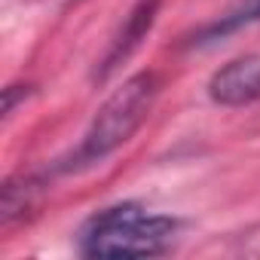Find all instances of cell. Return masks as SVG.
Returning <instances> with one entry per match:
<instances>
[{
    "mask_svg": "<svg viewBox=\"0 0 260 260\" xmlns=\"http://www.w3.org/2000/svg\"><path fill=\"white\" fill-rule=\"evenodd\" d=\"M156 92H159V83H156L153 71L132 74L119 89H113V95L92 116L77 150L68 156L64 172H77V169H89L95 162H104L110 153H116L122 144L132 141V135L144 125V119L153 110Z\"/></svg>",
    "mask_w": 260,
    "mask_h": 260,
    "instance_id": "cell-1",
    "label": "cell"
},
{
    "mask_svg": "<svg viewBox=\"0 0 260 260\" xmlns=\"http://www.w3.org/2000/svg\"><path fill=\"white\" fill-rule=\"evenodd\" d=\"M178 230V217L150 214L135 202H122L86 220L80 251L86 257H156L172 248Z\"/></svg>",
    "mask_w": 260,
    "mask_h": 260,
    "instance_id": "cell-2",
    "label": "cell"
},
{
    "mask_svg": "<svg viewBox=\"0 0 260 260\" xmlns=\"http://www.w3.org/2000/svg\"><path fill=\"white\" fill-rule=\"evenodd\" d=\"M208 98L220 107H245L260 101V55H239L208 80Z\"/></svg>",
    "mask_w": 260,
    "mask_h": 260,
    "instance_id": "cell-3",
    "label": "cell"
},
{
    "mask_svg": "<svg viewBox=\"0 0 260 260\" xmlns=\"http://www.w3.org/2000/svg\"><path fill=\"white\" fill-rule=\"evenodd\" d=\"M159 4H162V0H138V4L128 10L125 22L119 25L116 37L110 40L107 55L101 58V68L95 71V80H107L128 55H132V52L147 40V34H150V28H153V22H156Z\"/></svg>",
    "mask_w": 260,
    "mask_h": 260,
    "instance_id": "cell-4",
    "label": "cell"
},
{
    "mask_svg": "<svg viewBox=\"0 0 260 260\" xmlns=\"http://www.w3.org/2000/svg\"><path fill=\"white\" fill-rule=\"evenodd\" d=\"M257 22H260V0H236L226 13H220L214 22L202 25V28L193 34L190 46H208V43L226 40V37H233V34H239V31L257 25Z\"/></svg>",
    "mask_w": 260,
    "mask_h": 260,
    "instance_id": "cell-5",
    "label": "cell"
}]
</instances>
